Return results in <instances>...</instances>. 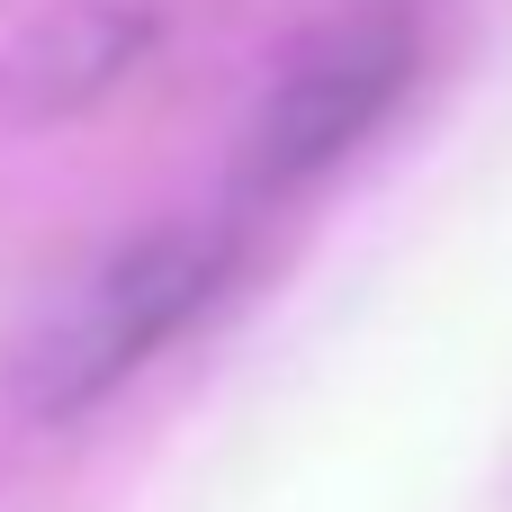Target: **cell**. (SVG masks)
Instances as JSON below:
<instances>
[{
	"mask_svg": "<svg viewBox=\"0 0 512 512\" xmlns=\"http://www.w3.org/2000/svg\"><path fill=\"white\" fill-rule=\"evenodd\" d=\"M225 279H234L225 225H153V234L117 243L36 324V342L18 360V405L36 423H72V414L108 405L225 297Z\"/></svg>",
	"mask_w": 512,
	"mask_h": 512,
	"instance_id": "6da1fadb",
	"label": "cell"
},
{
	"mask_svg": "<svg viewBox=\"0 0 512 512\" xmlns=\"http://www.w3.org/2000/svg\"><path fill=\"white\" fill-rule=\"evenodd\" d=\"M405 81H414V27L405 18H342L324 36H306L252 108L234 180L252 198H288V189L342 171L369 144V126L405 99Z\"/></svg>",
	"mask_w": 512,
	"mask_h": 512,
	"instance_id": "7a4b0ae2",
	"label": "cell"
},
{
	"mask_svg": "<svg viewBox=\"0 0 512 512\" xmlns=\"http://www.w3.org/2000/svg\"><path fill=\"white\" fill-rule=\"evenodd\" d=\"M153 45V9L144 0H63L18 54H9V108L18 117H72L90 99H108Z\"/></svg>",
	"mask_w": 512,
	"mask_h": 512,
	"instance_id": "3957f363",
	"label": "cell"
}]
</instances>
